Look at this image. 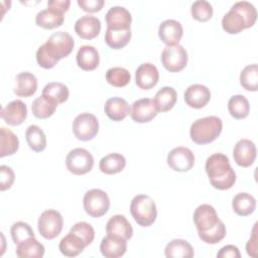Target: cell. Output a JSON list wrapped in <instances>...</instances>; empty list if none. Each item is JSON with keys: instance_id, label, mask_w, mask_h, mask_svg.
I'll use <instances>...</instances> for the list:
<instances>
[{"instance_id": "cb8c5ba5", "label": "cell", "mask_w": 258, "mask_h": 258, "mask_svg": "<svg viewBox=\"0 0 258 258\" xmlns=\"http://www.w3.org/2000/svg\"><path fill=\"white\" fill-rule=\"evenodd\" d=\"M63 12L51 7L40 10L35 16V23L44 29H52L58 27L63 23Z\"/></svg>"}, {"instance_id": "8d00e7d4", "label": "cell", "mask_w": 258, "mask_h": 258, "mask_svg": "<svg viewBox=\"0 0 258 258\" xmlns=\"http://www.w3.org/2000/svg\"><path fill=\"white\" fill-rule=\"evenodd\" d=\"M228 110L235 119H244L250 112V104L243 95H234L229 99Z\"/></svg>"}, {"instance_id": "8992f818", "label": "cell", "mask_w": 258, "mask_h": 258, "mask_svg": "<svg viewBox=\"0 0 258 258\" xmlns=\"http://www.w3.org/2000/svg\"><path fill=\"white\" fill-rule=\"evenodd\" d=\"M63 226V219L59 212L53 209L45 210L38 218L37 227L39 234L46 240L57 237Z\"/></svg>"}, {"instance_id": "d6a6232c", "label": "cell", "mask_w": 258, "mask_h": 258, "mask_svg": "<svg viewBox=\"0 0 258 258\" xmlns=\"http://www.w3.org/2000/svg\"><path fill=\"white\" fill-rule=\"evenodd\" d=\"M16 255L20 258H41L44 255V246L32 237L17 245Z\"/></svg>"}, {"instance_id": "f6af8a7d", "label": "cell", "mask_w": 258, "mask_h": 258, "mask_svg": "<svg viewBox=\"0 0 258 258\" xmlns=\"http://www.w3.org/2000/svg\"><path fill=\"white\" fill-rule=\"evenodd\" d=\"M35 56H36V61L38 66L46 70L52 69L58 62V59L48 51L44 43L38 47V49L36 50Z\"/></svg>"}, {"instance_id": "681fc988", "label": "cell", "mask_w": 258, "mask_h": 258, "mask_svg": "<svg viewBox=\"0 0 258 258\" xmlns=\"http://www.w3.org/2000/svg\"><path fill=\"white\" fill-rule=\"evenodd\" d=\"M256 225H254L252 230V236L246 244V252L251 257H256L257 255V235H256Z\"/></svg>"}, {"instance_id": "83f0119b", "label": "cell", "mask_w": 258, "mask_h": 258, "mask_svg": "<svg viewBox=\"0 0 258 258\" xmlns=\"http://www.w3.org/2000/svg\"><path fill=\"white\" fill-rule=\"evenodd\" d=\"M58 248L62 255L67 257H76L84 251L86 245L78 235L70 232L61 238Z\"/></svg>"}, {"instance_id": "484cf974", "label": "cell", "mask_w": 258, "mask_h": 258, "mask_svg": "<svg viewBox=\"0 0 258 258\" xmlns=\"http://www.w3.org/2000/svg\"><path fill=\"white\" fill-rule=\"evenodd\" d=\"M16 86L14 88V93L18 97L28 98L32 96L37 90V79L29 72L19 73L15 78Z\"/></svg>"}, {"instance_id": "74e56055", "label": "cell", "mask_w": 258, "mask_h": 258, "mask_svg": "<svg viewBox=\"0 0 258 258\" xmlns=\"http://www.w3.org/2000/svg\"><path fill=\"white\" fill-rule=\"evenodd\" d=\"M41 95L50 98L57 104H61L69 99L70 91L69 88L62 83L50 82L43 87Z\"/></svg>"}, {"instance_id": "d590c367", "label": "cell", "mask_w": 258, "mask_h": 258, "mask_svg": "<svg viewBox=\"0 0 258 258\" xmlns=\"http://www.w3.org/2000/svg\"><path fill=\"white\" fill-rule=\"evenodd\" d=\"M131 28L129 29H106L105 32V42L107 45L113 49L123 48L131 39Z\"/></svg>"}, {"instance_id": "30bf717a", "label": "cell", "mask_w": 258, "mask_h": 258, "mask_svg": "<svg viewBox=\"0 0 258 258\" xmlns=\"http://www.w3.org/2000/svg\"><path fill=\"white\" fill-rule=\"evenodd\" d=\"M44 44L48 51L59 60L67 57L73 51L75 41L70 33L66 31H56L48 37Z\"/></svg>"}, {"instance_id": "1f68e13d", "label": "cell", "mask_w": 258, "mask_h": 258, "mask_svg": "<svg viewBox=\"0 0 258 258\" xmlns=\"http://www.w3.org/2000/svg\"><path fill=\"white\" fill-rule=\"evenodd\" d=\"M57 103L43 95L34 99L31 104V112L38 119H46L53 115L57 107Z\"/></svg>"}, {"instance_id": "44dd1931", "label": "cell", "mask_w": 258, "mask_h": 258, "mask_svg": "<svg viewBox=\"0 0 258 258\" xmlns=\"http://www.w3.org/2000/svg\"><path fill=\"white\" fill-rule=\"evenodd\" d=\"M159 80L157 68L151 62L141 63L135 72L136 85L142 90L152 89Z\"/></svg>"}, {"instance_id": "7402d4cb", "label": "cell", "mask_w": 258, "mask_h": 258, "mask_svg": "<svg viewBox=\"0 0 258 258\" xmlns=\"http://www.w3.org/2000/svg\"><path fill=\"white\" fill-rule=\"evenodd\" d=\"M105 114L112 121H122L130 114L128 102L120 97H113L106 101L104 105Z\"/></svg>"}, {"instance_id": "e575fe53", "label": "cell", "mask_w": 258, "mask_h": 258, "mask_svg": "<svg viewBox=\"0 0 258 258\" xmlns=\"http://www.w3.org/2000/svg\"><path fill=\"white\" fill-rule=\"evenodd\" d=\"M26 142L30 149L41 152L46 147V136L43 130L37 125H29L25 131Z\"/></svg>"}, {"instance_id": "d4e9b609", "label": "cell", "mask_w": 258, "mask_h": 258, "mask_svg": "<svg viewBox=\"0 0 258 258\" xmlns=\"http://www.w3.org/2000/svg\"><path fill=\"white\" fill-rule=\"evenodd\" d=\"M77 63L84 71H94L100 62L99 51L93 45H82L77 52Z\"/></svg>"}, {"instance_id": "7bdbcfd3", "label": "cell", "mask_w": 258, "mask_h": 258, "mask_svg": "<svg viewBox=\"0 0 258 258\" xmlns=\"http://www.w3.org/2000/svg\"><path fill=\"white\" fill-rule=\"evenodd\" d=\"M70 232L78 235L84 241L86 247L89 246L90 244H92V242L94 241V238H95V230L92 227V225L87 222L76 223L71 228Z\"/></svg>"}, {"instance_id": "277c9868", "label": "cell", "mask_w": 258, "mask_h": 258, "mask_svg": "<svg viewBox=\"0 0 258 258\" xmlns=\"http://www.w3.org/2000/svg\"><path fill=\"white\" fill-rule=\"evenodd\" d=\"M130 213L134 221L141 227L151 226L157 217L156 205L147 195H137L132 199Z\"/></svg>"}, {"instance_id": "bcb514c9", "label": "cell", "mask_w": 258, "mask_h": 258, "mask_svg": "<svg viewBox=\"0 0 258 258\" xmlns=\"http://www.w3.org/2000/svg\"><path fill=\"white\" fill-rule=\"evenodd\" d=\"M15 175L14 171L8 165H1L0 166V189L6 190L10 188L14 182Z\"/></svg>"}, {"instance_id": "60d3db41", "label": "cell", "mask_w": 258, "mask_h": 258, "mask_svg": "<svg viewBox=\"0 0 258 258\" xmlns=\"http://www.w3.org/2000/svg\"><path fill=\"white\" fill-rule=\"evenodd\" d=\"M10 234L13 242L18 245L29 238L35 237L34 232L29 224L19 221L14 223L10 228Z\"/></svg>"}, {"instance_id": "4316f807", "label": "cell", "mask_w": 258, "mask_h": 258, "mask_svg": "<svg viewBox=\"0 0 258 258\" xmlns=\"http://www.w3.org/2000/svg\"><path fill=\"white\" fill-rule=\"evenodd\" d=\"M177 100V93L172 87H162L159 89L153 99L157 112H167L171 110Z\"/></svg>"}, {"instance_id": "603a6c76", "label": "cell", "mask_w": 258, "mask_h": 258, "mask_svg": "<svg viewBox=\"0 0 258 258\" xmlns=\"http://www.w3.org/2000/svg\"><path fill=\"white\" fill-rule=\"evenodd\" d=\"M106 233L129 240L133 235V228L125 216L114 215L107 222Z\"/></svg>"}, {"instance_id": "ac0fdd59", "label": "cell", "mask_w": 258, "mask_h": 258, "mask_svg": "<svg viewBox=\"0 0 258 258\" xmlns=\"http://www.w3.org/2000/svg\"><path fill=\"white\" fill-rule=\"evenodd\" d=\"M106 23L108 29L121 30L129 29L132 16L131 13L123 6H113L106 13Z\"/></svg>"}, {"instance_id": "9a60e30c", "label": "cell", "mask_w": 258, "mask_h": 258, "mask_svg": "<svg viewBox=\"0 0 258 258\" xmlns=\"http://www.w3.org/2000/svg\"><path fill=\"white\" fill-rule=\"evenodd\" d=\"M1 118L10 126L22 124L27 117V107L21 100H13L1 109Z\"/></svg>"}, {"instance_id": "f546056e", "label": "cell", "mask_w": 258, "mask_h": 258, "mask_svg": "<svg viewBox=\"0 0 258 258\" xmlns=\"http://www.w3.org/2000/svg\"><path fill=\"white\" fill-rule=\"evenodd\" d=\"M126 159L120 153H109L101 158L99 162L100 170L105 174H116L124 169Z\"/></svg>"}, {"instance_id": "f35d334b", "label": "cell", "mask_w": 258, "mask_h": 258, "mask_svg": "<svg viewBox=\"0 0 258 258\" xmlns=\"http://www.w3.org/2000/svg\"><path fill=\"white\" fill-rule=\"evenodd\" d=\"M131 75L125 68L114 67L106 72V81L113 87L123 88L130 83Z\"/></svg>"}, {"instance_id": "c3c4849f", "label": "cell", "mask_w": 258, "mask_h": 258, "mask_svg": "<svg viewBox=\"0 0 258 258\" xmlns=\"http://www.w3.org/2000/svg\"><path fill=\"white\" fill-rule=\"evenodd\" d=\"M218 258H240L241 254L238 247L234 245H226L220 249L217 254Z\"/></svg>"}, {"instance_id": "e0dca14e", "label": "cell", "mask_w": 258, "mask_h": 258, "mask_svg": "<svg viewBox=\"0 0 258 258\" xmlns=\"http://www.w3.org/2000/svg\"><path fill=\"white\" fill-rule=\"evenodd\" d=\"M183 35V28L180 22L174 19L162 21L158 27V36L167 46L178 44Z\"/></svg>"}, {"instance_id": "ffe728a7", "label": "cell", "mask_w": 258, "mask_h": 258, "mask_svg": "<svg viewBox=\"0 0 258 258\" xmlns=\"http://www.w3.org/2000/svg\"><path fill=\"white\" fill-rule=\"evenodd\" d=\"M75 31L83 39H93L97 37L101 31V21L93 15L81 16L75 22Z\"/></svg>"}, {"instance_id": "3957f363", "label": "cell", "mask_w": 258, "mask_h": 258, "mask_svg": "<svg viewBox=\"0 0 258 258\" xmlns=\"http://www.w3.org/2000/svg\"><path fill=\"white\" fill-rule=\"evenodd\" d=\"M223 130V122L218 116L197 119L189 128L190 139L200 145L215 141Z\"/></svg>"}, {"instance_id": "ee69618b", "label": "cell", "mask_w": 258, "mask_h": 258, "mask_svg": "<svg viewBox=\"0 0 258 258\" xmlns=\"http://www.w3.org/2000/svg\"><path fill=\"white\" fill-rule=\"evenodd\" d=\"M227 234V230H226V226L223 222H221L216 228H214L213 230L206 232V233H202V234H198L200 239L207 243V244H217L219 242H221L225 236Z\"/></svg>"}, {"instance_id": "ab89813d", "label": "cell", "mask_w": 258, "mask_h": 258, "mask_svg": "<svg viewBox=\"0 0 258 258\" xmlns=\"http://www.w3.org/2000/svg\"><path fill=\"white\" fill-rule=\"evenodd\" d=\"M240 84L241 86L251 92H256L258 90V66L257 63H252L246 66L240 74Z\"/></svg>"}, {"instance_id": "ba28073f", "label": "cell", "mask_w": 258, "mask_h": 258, "mask_svg": "<svg viewBox=\"0 0 258 258\" xmlns=\"http://www.w3.org/2000/svg\"><path fill=\"white\" fill-rule=\"evenodd\" d=\"M162 66L170 73H177L182 71L187 63V52L180 44L165 46L160 56Z\"/></svg>"}, {"instance_id": "5bb4252c", "label": "cell", "mask_w": 258, "mask_h": 258, "mask_svg": "<svg viewBox=\"0 0 258 258\" xmlns=\"http://www.w3.org/2000/svg\"><path fill=\"white\" fill-rule=\"evenodd\" d=\"M256 146L249 139H240L234 146L233 157L235 162L242 167H249L256 158Z\"/></svg>"}, {"instance_id": "f907efd6", "label": "cell", "mask_w": 258, "mask_h": 258, "mask_svg": "<svg viewBox=\"0 0 258 258\" xmlns=\"http://www.w3.org/2000/svg\"><path fill=\"white\" fill-rule=\"evenodd\" d=\"M70 5H71L70 0H49V1H47V7L55 8L63 13L69 10Z\"/></svg>"}, {"instance_id": "5b68a950", "label": "cell", "mask_w": 258, "mask_h": 258, "mask_svg": "<svg viewBox=\"0 0 258 258\" xmlns=\"http://www.w3.org/2000/svg\"><path fill=\"white\" fill-rule=\"evenodd\" d=\"M83 206L85 212L89 216L93 218H100L108 212L110 199L103 189L92 188L84 195Z\"/></svg>"}, {"instance_id": "52a82bcc", "label": "cell", "mask_w": 258, "mask_h": 258, "mask_svg": "<svg viewBox=\"0 0 258 258\" xmlns=\"http://www.w3.org/2000/svg\"><path fill=\"white\" fill-rule=\"evenodd\" d=\"M66 165L68 170L73 174L83 175L92 170L94 157L85 148H74L66 157Z\"/></svg>"}, {"instance_id": "4fadbf2b", "label": "cell", "mask_w": 258, "mask_h": 258, "mask_svg": "<svg viewBox=\"0 0 258 258\" xmlns=\"http://www.w3.org/2000/svg\"><path fill=\"white\" fill-rule=\"evenodd\" d=\"M158 114L154 102L149 98H142L135 101L130 108V116L136 123H147Z\"/></svg>"}, {"instance_id": "836d02e7", "label": "cell", "mask_w": 258, "mask_h": 258, "mask_svg": "<svg viewBox=\"0 0 258 258\" xmlns=\"http://www.w3.org/2000/svg\"><path fill=\"white\" fill-rule=\"evenodd\" d=\"M19 148L17 136L5 127L0 128V157L13 155Z\"/></svg>"}, {"instance_id": "d6986e66", "label": "cell", "mask_w": 258, "mask_h": 258, "mask_svg": "<svg viewBox=\"0 0 258 258\" xmlns=\"http://www.w3.org/2000/svg\"><path fill=\"white\" fill-rule=\"evenodd\" d=\"M127 250V240L116 235L107 234L100 244V251L106 258H118L123 256Z\"/></svg>"}, {"instance_id": "4dcf8cb0", "label": "cell", "mask_w": 258, "mask_h": 258, "mask_svg": "<svg viewBox=\"0 0 258 258\" xmlns=\"http://www.w3.org/2000/svg\"><path fill=\"white\" fill-rule=\"evenodd\" d=\"M232 208L238 216L246 217L255 211L256 200L248 192H239L232 201Z\"/></svg>"}, {"instance_id": "6da1fadb", "label": "cell", "mask_w": 258, "mask_h": 258, "mask_svg": "<svg viewBox=\"0 0 258 258\" xmlns=\"http://www.w3.org/2000/svg\"><path fill=\"white\" fill-rule=\"evenodd\" d=\"M206 172L211 184L220 190L231 188L236 182V173L230 164L227 155L217 152L206 160Z\"/></svg>"}, {"instance_id": "7a4b0ae2", "label": "cell", "mask_w": 258, "mask_h": 258, "mask_svg": "<svg viewBox=\"0 0 258 258\" xmlns=\"http://www.w3.org/2000/svg\"><path fill=\"white\" fill-rule=\"evenodd\" d=\"M257 19V11L248 1L236 2L222 18V27L229 34H237L252 27Z\"/></svg>"}, {"instance_id": "2e32d148", "label": "cell", "mask_w": 258, "mask_h": 258, "mask_svg": "<svg viewBox=\"0 0 258 258\" xmlns=\"http://www.w3.org/2000/svg\"><path fill=\"white\" fill-rule=\"evenodd\" d=\"M185 104L194 109L204 108L211 100V91L201 84H194L187 87L183 94Z\"/></svg>"}, {"instance_id": "f1b7e54d", "label": "cell", "mask_w": 258, "mask_h": 258, "mask_svg": "<svg viewBox=\"0 0 258 258\" xmlns=\"http://www.w3.org/2000/svg\"><path fill=\"white\" fill-rule=\"evenodd\" d=\"M167 258H191L195 255L192 246L183 239H173L164 249Z\"/></svg>"}, {"instance_id": "7c38bea8", "label": "cell", "mask_w": 258, "mask_h": 258, "mask_svg": "<svg viewBox=\"0 0 258 258\" xmlns=\"http://www.w3.org/2000/svg\"><path fill=\"white\" fill-rule=\"evenodd\" d=\"M168 166L178 172H184L191 169L195 165V154L184 146H177L169 151L166 158Z\"/></svg>"}, {"instance_id": "7dc6e473", "label": "cell", "mask_w": 258, "mask_h": 258, "mask_svg": "<svg viewBox=\"0 0 258 258\" xmlns=\"http://www.w3.org/2000/svg\"><path fill=\"white\" fill-rule=\"evenodd\" d=\"M104 0H78V5L86 12H98L104 6Z\"/></svg>"}, {"instance_id": "8fae6325", "label": "cell", "mask_w": 258, "mask_h": 258, "mask_svg": "<svg viewBox=\"0 0 258 258\" xmlns=\"http://www.w3.org/2000/svg\"><path fill=\"white\" fill-rule=\"evenodd\" d=\"M222 221L219 219L215 208L211 205L204 204L199 206L194 213V223L198 234L206 233L216 228Z\"/></svg>"}, {"instance_id": "9c48e42d", "label": "cell", "mask_w": 258, "mask_h": 258, "mask_svg": "<svg viewBox=\"0 0 258 258\" xmlns=\"http://www.w3.org/2000/svg\"><path fill=\"white\" fill-rule=\"evenodd\" d=\"M99 131V121L91 113H81L73 121V133L81 141L92 140Z\"/></svg>"}, {"instance_id": "b9f144b4", "label": "cell", "mask_w": 258, "mask_h": 258, "mask_svg": "<svg viewBox=\"0 0 258 258\" xmlns=\"http://www.w3.org/2000/svg\"><path fill=\"white\" fill-rule=\"evenodd\" d=\"M190 12L192 17L201 22L210 20L213 16V6L206 0H197L190 6Z\"/></svg>"}]
</instances>
